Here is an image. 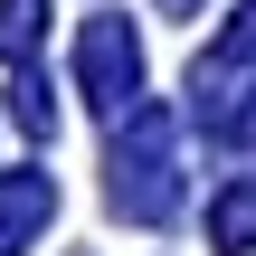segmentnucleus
Returning <instances> with one entry per match:
<instances>
[{
    "instance_id": "f257e3e1",
    "label": "nucleus",
    "mask_w": 256,
    "mask_h": 256,
    "mask_svg": "<svg viewBox=\"0 0 256 256\" xmlns=\"http://www.w3.org/2000/svg\"><path fill=\"white\" fill-rule=\"evenodd\" d=\"M48 218V180L38 171H19V180H0V256H19L28 247V228Z\"/></svg>"
},
{
    "instance_id": "f03ea898",
    "label": "nucleus",
    "mask_w": 256,
    "mask_h": 256,
    "mask_svg": "<svg viewBox=\"0 0 256 256\" xmlns=\"http://www.w3.org/2000/svg\"><path fill=\"white\" fill-rule=\"evenodd\" d=\"M256 238V190H238V200H218V247H247Z\"/></svg>"
}]
</instances>
